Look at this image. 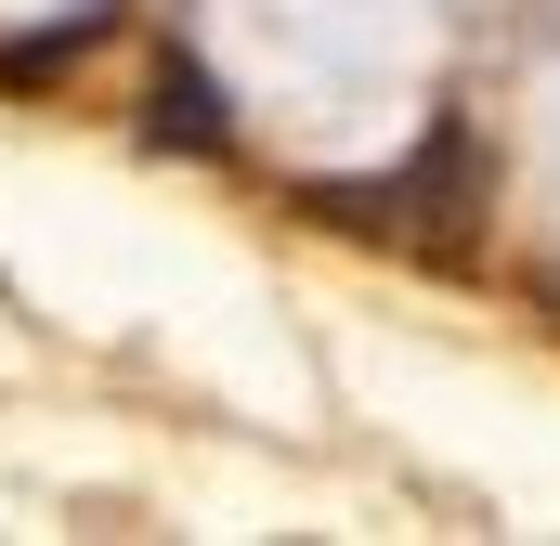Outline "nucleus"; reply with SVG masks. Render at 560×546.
<instances>
[{"mask_svg":"<svg viewBox=\"0 0 560 546\" xmlns=\"http://www.w3.org/2000/svg\"><path fill=\"white\" fill-rule=\"evenodd\" d=\"M156 143H222V92H209V66H156Z\"/></svg>","mask_w":560,"mask_h":546,"instance_id":"1","label":"nucleus"}]
</instances>
